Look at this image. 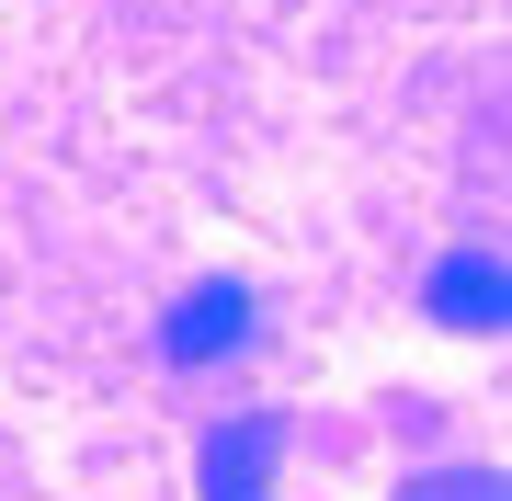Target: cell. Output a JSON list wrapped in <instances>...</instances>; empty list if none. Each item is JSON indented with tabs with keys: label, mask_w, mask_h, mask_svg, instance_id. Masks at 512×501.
Listing matches in <instances>:
<instances>
[{
	"label": "cell",
	"mask_w": 512,
	"mask_h": 501,
	"mask_svg": "<svg viewBox=\"0 0 512 501\" xmlns=\"http://www.w3.org/2000/svg\"><path fill=\"white\" fill-rule=\"evenodd\" d=\"M251 308H262V297H251L239 274L194 285V297L160 319V353H171V365H217V353H239V342H251Z\"/></svg>",
	"instance_id": "cell-2"
},
{
	"label": "cell",
	"mask_w": 512,
	"mask_h": 501,
	"mask_svg": "<svg viewBox=\"0 0 512 501\" xmlns=\"http://www.w3.org/2000/svg\"><path fill=\"white\" fill-rule=\"evenodd\" d=\"M421 319H444V331H501V319H512V274H501V251H444L433 285H421Z\"/></svg>",
	"instance_id": "cell-3"
},
{
	"label": "cell",
	"mask_w": 512,
	"mask_h": 501,
	"mask_svg": "<svg viewBox=\"0 0 512 501\" xmlns=\"http://www.w3.org/2000/svg\"><path fill=\"white\" fill-rule=\"evenodd\" d=\"M274 456H285V410H228L194 456L205 501H274Z\"/></svg>",
	"instance_id": "cell-1"
},
{
	"label": "cell",
	"mask_w": 512,
	"mask_h": 501,
	"mask_svg": "<svg viewBox=\"0 0 512 501\" xmlns=\"http://www.w3.org/2000/svg\"><path fill=\"white\" fill-rule=\"evenodd\" d=\"M399 501H512V490H501V467H433V479H410Z\"/></svg>",
	"instance_id": "cell-4"
}]
</instances>
